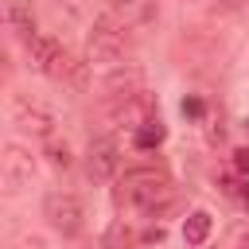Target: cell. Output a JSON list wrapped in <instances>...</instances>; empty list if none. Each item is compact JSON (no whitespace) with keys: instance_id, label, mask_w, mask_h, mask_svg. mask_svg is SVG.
<instances>
[{"instance_id":"1","label":"cell","mask_w":249,"mask_h":249,"mask_svg":"<svg viewBox=\"0 0 249 249\" xmlns=\"http://www.w3.org/2000/svg\"><path fill=\"white\" fill-rule=\"evenodd\" d=\"M167 198H171V179L160 167H132L117 183V206H132L140 214H156V206H163Z\"/></svg>"},{"instance_id":"2","label":"cell","mask_w":249,"mask_h":249,"mask_svg":"<svg viewBox=\"0 0 249 249\" xmlns=\"http://www.w3.org/2000/svg\"><path fill=\"white\" fill-rule=\"evenodd\" d=\"M27 54H31V62H35V70L39 74H47V78H74L78 82V62L66 54V47L54 39V35H43V31H35L31 39H27Z\"/></svg>"},{"instance_id":"3","label":"cell","mask_w":249,"mask_h":249,"mask_svg":"<svg viewBox=\"0 0 249 249\" xmlns=\"http://www.w3.org/2000/svg\"><path fill=\"white\" fill-rule=\"evenodd\" d=\"M124 51H128V27L117 23L113 16L93 19L89 39H86V58L89 62H117V58H124Z\"/></svg>"},{"instance_id":"4","label":"cell","mask_w":249,"mask_h":249,"mask_svg":"<svg viewBox=\"0 0 249 249\" xmlns=\"http://www.w3.org/2000/svg\"><path fill=\"white\" fill-rule=\"evenodd\" d=\"M43 218L62 237H78L82 233V202L74 195H66V191H54V195L43 198Z\"/></svg>"},{"instance_id":"5","label":"cell","mask_w":249,"mask_h":249,"mask_svg":"<svg viewBox=\"0 0 249 249\" xmlns=\"http://www.w3.org/2000/svg\"><path fill=\"white\" fill-rule=\"evenodd\" d=\"M117 171H121V144L113 136H97L86 152V175L93 183H109Z\"/></svg>"},{"instance_id":"6","label":"cell","mask_w":249,"mask_h":249,"mask_svg":"<svg viewBox=\"0 0 249 249\" xmlns=\"http://www.w3.org/2000/svg\"><path fill=\"white\" fill-rule=\"evenodd\" d=\"M16 124L23 128V132H31V136H51L54 132V113L47 109V105H39V101H27V97H19L16 101Z\"/></svg>"},{"instance_id":"7","label":"cell","mask_w":249,"mask_h":249,"mask_svg":"<svg viewBox=\"0 0 249 249\" xmlns=\"http://www.w3.org/2000/svg\"><path fill=\"white\" fill-rule=\"evenodd\" d=\"M0 27L4 31H16L23 39L35 35V12H31V0H0Z\"/></svg>"},{"instance_id":"8","label":"cell","mask_w":249,"mask_h":249,"mask_svg":"<svg viewBox=\"0 0 249 249\" xmlns=\"http://www.w3.org/2000/svg\"><path fill=\"white\" fill-rule=\"evenodd\" d=\"M128 93H140V70H113L105 78V97L117 101V97H128Z\"/></svg>"},{"instance_id":"9","label":"cell","mask_w":249,"mask_h":249,"mask_svg":"<svg viewBox=\"0 0 249 249\" xmlns=\"http://www.w3.org/2000/svg\"><path fill=\"white\" fill-rule=\"evenodd\" d=\"M210 237V214L206 210H191L187 222H183V241L187 245H202Z\"/></svg>"},{"instance_id":"10","label":"cell","mask_w":249,"mask_h":249,"mask_svg":"<svg viewBox=\"0 0 249 249\" xmlns=\"http://www.w3.org/2000/svg\"><path fill=\"white\" fill-rule=\"evenodd\" d=\"M163 136H167V128H163V124H160V117H156V121H148V124L132 128V148H140V152L160 148V144H163Z\"/></svg>"},{"instance_id":"11","label":"cell","mask_w":249,"mask_h":249,"mask_svg":"<svg viewBox=\"0 0 249 249\" xmlns=\"http://www.w3.org/2000/svg\"><path fill=\"white\" fill-rule=\"evenodd\" d=\"M47 152H51V163H54V167H62V171L70 167V148H66V140H62V144H58V140H51V148H47Z\"/></svg>"},{"instance_id":"12","label":"cell","mask_w":249,"mask_h":249,"mask_svg":"<svg viewBox=\"0 0 249 249\" xmlns=\"http://www.w3.org/2000/svg\"><path fill=\"white\" fill-rule=\"evenodd\" d=\"M233 167H237L241 175H249V148H237V152H233Z\"/></svg>"},{"instance_id":"13","label":"cell","mask_w":249,"mask_h":249,"mask_svg":"<svg viewBox=\"0 0 249 249\" xmlns=\"http://www.w3.org/2000/svg\"><path fill=\"white\" fill-rule=\"evenodd\" d=\"M183 113H191V117H198V113H202V101H195V97H191V101H183Z\"/></svg>"},{"instance_id":"14","label":"cell","mask_w":249,"mask_h":249,"mask_svg":"<svg viewBox=\"0 0 249 249\" xmlns=\"http://www.w3.org/2000/svg\"><path fill=\"white\" fill-rule=\"evenodd\" d=\"M4 78H8V54L0 51V82H4Z\"/></svg>"},{"instance_id":"15","label":"cell","mask_w":249,"mask_h":249,"mask_svg":"<svg viewBox=\"0 0 249 249\" xmlns=\"http://www.w3.org/2000/svg\"><path fill=\"white\" fill-rule=\"evenodd\" d=\"M245 198H249V187H245Z\"/></svg>"}]
</instances>
